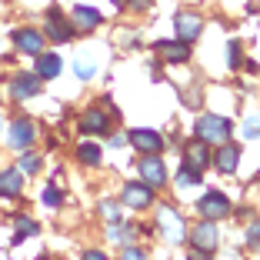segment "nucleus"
<instances>
[{
	"instance_id": "obj_1",
	"label": "nucleus",
	"mask_w": 260,
	"mask_h": 260,
	"mask_svg": "<svg viewBox=\"0 0 260 260\" xmlns=\"http://www.w3.org/2000/svg\"><path fill=\"white\" fill-rule=\"evenodd\" d=\"M193 130H197V137L204 140V144H223V140H230V120L220 114H204L197 123H193Z\"/></svg>"
},
{
	"instance_id": "obj_2",
	"label": "nucleus",
	"mask_w": 260,
	"mask_h": 260,
	"mask_svg": "<svg viewBox=\"0 0 260 260\" xmlns=\"http://www.w3.org/2000/svg\"><path fill=\"white\" fill-rule=\"evenodd\" d=\"M197 210H200L204 220H220V217L230 214V200H227V193H220V190H207L204 197L197 200Z\"/></svg>"
},
{
	"instance_id": "obj_3",
	"label": "nucleus",
	"mask_w": 260,
	"mask_h": 260,
	"mask_svg": "<svg viewBox=\"0 0 260 260\" xmlns=\"http://www.w3.org/2000/svg\"><path fill=\"white\" fill-rule=\"evenodd\" d=\"M157 220H160V234L167 237V244H180L187 237V227H184V220H180V214H177L174 207H160Z\"/></svg>"
},
{
	"instance_id": "obj_4",
	"label": "nucleus",
	"mask_w": 260,
	"mask_h": 260,
	"mask_svg": "<svg viewBox=\"0 0 260 260\" xmlns=\"http://www.w3.org/2000/svg\"><path fill=\"white\" fill-rule=\"evenodd\" d=\"M190 244L197 247V250L214 253L217 244H220V230H217V220H200L197 227L190 230Z\"/></svg>"
},
{
	"instance_id": "obj_5",
	"label": "nucleus",
	"mask_w": 260,
	"mask_h": 260,
	"mask_svg": "<svg viewBox=\"0 0 260 260\" xmlns=\"http://www.w3.org/2000/svg\"><path fill=\"white\" fill-rule=\"evenodd\" d=\"M34 140H37V127H34V120H14L7 130V147H14V150H27V147H34Z\"/></svg>"
},
{
	"instance_id": "obj_6",
	"label": "nucleus",
	"mask_w": 260,
	"mask_h": 260,
	"mask_svg": "<svg viewBox=\"0 0 260 260\" xmlns=\"http://www.w3.org/2000/svg\"><path fill=\"white\" fill-rule=\"evenodd\" d=\"M123 204L134 207V210H147L153 204V187L150 184H140V180H130L123 187Z\"/></svg>"
},
{
	"instance_id": "obj_7",
	"label": "nucleus",
	"mask_w": 260,
	"mask_h": 260,
	"mask_svg": "<svg viewBox=\"0 0 260 260\" xmlns=\"http://www.w3.org/2000/svg\"><path fill=\"white\" fill-rule=\"evenodd\" d=\"M140 177H144V184L150 187H164L167 184V167L157 153H144V160H140Z\"/></svg>"
},
{
	"instance_id": "obj_8",
	"label": "nucleus",
	"mask_w": 260,
	"mask_h": 260,
	"mask_svg": "<svg viewBox=\"0 0 260 260\" xmlns=\"http://www.w3.org/2000/svg\"><path fill=\"white\" fill-rule=\"evenodd\" d=\"M214 160L217 170H223V174H234L240 164V147L237 144H230V140H223V144H217V153L210 157Z\"/></svg>"
},
{
	"instance_id": "obj_9",
	"label": "nucleus",
	"mask_w": 260,
	"mask_h": 260,
	"mask_svg": "<svg viewBox=\"0 0 260 260\" xmlns=\"http://www.w3.org/2000/svg\"><path fill=\"white\" fill-rule=\"evenodd\" d=\"M44 34L50 40H57V44H67V40L74 37V27H70V23L60 17V10L54 7V10H47V30Z\"/></svg>"
},
{
	"instance_id": "obj_10",
	"label": "nucleus",
	"mask_w": 260,
	"mask_h": 260,
	"mask_svg": "<svg viewBox=\"0 0 260 260\" xmlns=\"http://www.w3.org/2000/svg\"><path fill=\"white\" fill-rule=\"evenodd\" d=\"M200 30H204V20H200V14H193V10H180L177 14V34H180V40H197Z\"/></svg>"
},
{
	"instance_id": "obj_11",
	"label": "nucleus",
	"mask_w": 260,
	"mask_h": 260,
	"mask_svg": "<svg viewBox=\"0 0 260 260\" xmlns=\"http://www.w3.org/2000/svg\"><path fill=\"white\" fill-rule=\"evenodd\" d=\"M130 140H134V147H137L140 153H160L164 147H167V140H164L157 130H140V127L130 134Z\"/></svg>"
},
{
	"instance_id": "obj_12",
	"label": "nucleus",
	"mask_w": 260,
	"mask_h": 260,
	"mask_svg": "<svg viewBox=\"0 0 260 260\" xmlns=\"http://www.w3.org/2000/svg\"><path fill=\"white\" fill-rule=\"evenodd\" d=\"M10 93H14V100H30L40 93V77L37 74H17L14 84H10Z\"/></svg>"
},
{
	"instance_id": "obj_13",
	"label": "nucleus",
	"mask_w": 260,
	"mask_h": 260,
	"mask_svg": "<svg viewBox=\"0 0 260 260\" xmlns=\"http://www.w3.org/2000/svg\"><path fill=\"white\" fill-rule=\"evenodd\" d=\"M107 127H110V114H104L100 107H90L80 114V130L84 134H107Z\"/></svg>"
},
{
	"instance_id": "obj_14",
	"label": "nucleus",
	"mask_w": 260,
	"mask_h": 260,
	"mask_svg": "<svg viewBox=\"0 0 260 260\" xmlns=\"http://www.w3.org/2000/svg\"><path fill=\"white\" fill-rule=\"evenodd\" d=\"M14 44L20 47L23 54H30V57L44 54V34L30 30V27H23V30H17V34H14Z\"/></svg>"
},
{
	"instance_id": "obj_15",
	"label": "nucleus",
	"mask_w": 260,
	"mask_h": 260,
	"mask_svg": "<svg viewBox=\"0 0 260 260\" xmlns=\"http://www.w3.org/2000/svg\"><path fill=\"white\" fill-rule=\"evenodd\" d=\"M100 23H104V17H100L97 7H87V4H77L74 7V27L77 30H97Z\"/></svg>"
},
{
	"instance_id": "obj_16",
	"label": "nucleus",
	"mask_w": 260,
	"mask_h": 260,
	"mask_svg": "<svg viewBox=\"0 0 260 260\" xmlns=\"http://www.w3.org/2000/svg\"><path fill=\"white\" fill-rule=\"evenodd\" d=\"M160 54H164L167 63H187V60H190V44H187V40H170V44L164 40Z\"/></svg>"
},
{
	"instance_id": "obj_17",
	"label": "nucleus",
	"mask_w": 260,
	"mask_h": 260,
	"mask_svg": "<svg viewBox=\"0 0 260 260\" xmlns=\"http://www.w3.org/2000/svg\"><path fill=\"white\" fill-rule=\"evenodd\" d=\"M63 63L57 54H37V77L40 80H54V77H60Z\"/></svg>"
},
{
	"instance_id": "obj_18",
	"label": "nucleus",
	"mask_w": 260,
	"mask_h": 260,
	"mask_svg": "<svg viewBox=\"0 0 260 260\" xmlns=\"http://www.w3.org/2000/svg\"><path fill=\"white\" fill-rule=\"evenodd\" d=\"M20 187H23V180H20V170H0V197H20Z\"/></svg>"
},
{
	"instance_id": "obj_19",
	"label": "nucleus",
	"mask_w": 260,
	"mask_h": 260,
	"mask_svg": "<svg viewBox=\"0 0 260 260\" xmlns=\"http://www.w3.org/2000/svg\"><path fill=\"white\" fill-rule=\"evenodd\" d=\"M210 144H204V140H193L190 147H187V164H190L193 170H204L207 164H210V150H207Z\"/></svg>"
},
{
	"instance_id": "obj_20",
	"label": "nucleus",
	"mask_w": 260,
	"mask_h": 260,
	"mask_svg": "<svg viewBox=\"0 0 260 260\" xmlns=\"http://www.w3.org/2000/svg\"><path fill=\"white\" fill-rule=\"evenodd\" d=\"M77 157H80V164H87V167H97V164H100V147L87 140V144L77 147Z\"/></svg>"
},
{
	"instance_id": "obj_21",
	"label": "nucleus",
	"mask_w": 260,
	"mask_h": 260,
	"mask_svg": "<svg viewBox=\"0 0 260 260\" xmlns=\"http://www.w3.org/2000/svg\"><path fill=\"white\" fill-rule=\"evenodd\" d=\"M37 234V223L30 220V217H17V234H14V244H20V240L34 237Z\"/></svg>"
},
{
	"instance_id": "obj_22",
	"label": "nucleus",
	"mask_w": 260,
	"mask_h": 260,
	"mask_svg": "<svg viewBox=\"0 0 260 260\" xmlns=\"http://www.w3.org/2000/svg\"><path fill=\"white\" fill-rule=\"evenodd\" d=\"M177 184H180V187H193V184H200V170H193L190 164H184V167H180V174H177Z\"/></svg>"
},
{
	"instance_id": "obj_23",
	"label": "nucleus",
	"mask_w": 260,
	"mask_h": 260,
	"mask_svg": "<svg viewBox=\"0 0 260 260\" xmlns=\"http://www.w3.org/2000/svg\"><path fill=\"white\" fill-rule=\"evenodd\" d=\"M40 170V157L37 153H23L20 157V174H37Z\"/></svg>"
},
{
	"instance_id": "obj_24",
	"label": "nucleus",
	"mask_w": 260,
	"mask_h": 260,
	"mask_svg": "<svg viewBox=\"0 0 260 260\" xmlns=\"http://www.w3.org/2000/svg\"><path fill=\"white\" fill-rule=\"evenodd\" d=\"M244 137H247V140L260 137V114H250V117L244 120Z\"/></svg>"
},
{
	"instance_id": "obj_25",
	"label": "nucleus",
	"mask_w": 260,
	"mask_h": 260,
	"mask_svg": "<svg viewBox=\"0 0 260 260\" xmlns=\"http://www.w3.org/2000/svg\"><path fill=\"white\" fill-rule=\"evenodd\" d=\"M100 214H104V220L120 223V210H117V204H110V200H104V204H100Z\"/></svg>"
},
{
	"instance_id": "obj_26",
	"label": "nucleus",
	"mask_w": 260,
	"mask_h": 260,
	"mask_svg": "<svg viewBox=\"0 0 260 260\" xmlns=\"http://www.w3.org/2000/svg\"><path fill=\"white\" fill-rule=\"evenodd\" d=\"M60 200H63V193L57 190V187H47L44 190V204L47 207H60Z\"/></svg>"
},
{
	"instance_id": "obj_27",
	"label": "nucleus",
	"mask_w": 260,
	"mask_h": 260,
	"mask_svg": "<svg viewBox=\"0 0 260 260\" xmlns=\"http://www.w3.org/2000/svg\"><path fill=\"white\" fill-rule=\"evenodd\" d=\"M247 247H260V220H253L247 227Z\"/></svg>"
},
{
	"instance_id": "obj_28",
	"label": "nucleus",
	"mask_w": 260,
	"mask_h": 260,
	"mask_svg": "<svg viewBox=\"0 0 260 260\" xmlns=\"http://www.w3.org/2000/svg\"><path fill=\"white\" fill-rule=\"evenodd\" d=\"M74 70H77V77H80V80H90V77H93V63H87V60H77Z\"/></svg>"
},
{
	"instance_id": "obj_29",
	"label": "nucleus",
	"mask_w": 260,
	"mask_h": 260,
	"mask_svg": "<svg viewBox=\"0 0 260 260\" xmlns=\"http://www.w3.org/2000/svg\"><path fill=\"white\" fill-rule=\"evenodd\" d=\"M123 260H147V253L140 247H123Z\"/></svg>"
},
{
	"instance_id": "obj_30",
	"label": "nucleus",
	"mask_w": 260,
	"mask_h": 260,
	"mask_svg": "<svg viewBox=\"0 0 260 260\" xmlns=\"http://www.w3.org/2000/svg\"><path fill=\"white\" fill-rule=\"evenodd\" d=\"M227 57H230V67H240V44H230Z\"/></svg>"
},
{
	"instance_id": "obj_31",
	"label": "nucleus",
	"mask_w": 260,
	"mask_h": 260,
	"mask_svg": "<svg viewBox=\"0 0 260 260\" xmlns=\"http://www.w3.org/2000/svg\"><path fill=\"white\" fill-rule=\"evenodd\" d=\"M187 260H214V257H210L207 250H197V247H193V250H190V257H187Z\"/></svg>"
},
{
	"instance_id": "obj_32",
	"label": "nucleus",
	"mask_w": 260,
	"mask_h": 260,
	"mask_svg": "<svg viewBox=\"0 0 260 260\" xmlns=\"http://www.w3.org/2000/svg\"><path fill=\"white\" fill-rule=\"evenodd\" d=\"M84 260H107V253H100V250H87Z\"/></svg>"
},
{
	"instance_id": "obj_33",
	"label": "nucleus",
	"mask_w": 260,
	"mask_h": 260,
	"mask_svg": "<svg viewBox=\"0 0 260 260\" xmlns=\"http://www.w3.org/2000/svg\"><path fill=\"white\" fill-rule=\"evenodd\" d=\"M123 4H127V0H114V7H123Z\"/></svg>"
},
{
	"instance_id": "obj_34",
	"label": "nucleus",
	"mask_w": 260,
	"mask_h": 260,
	"mask_svg": "<svg viewBox=\"0 0 260 260\" xmlns=\"http://www.w3.org/2000/svg\"><path fill=\"white\" fill-rule=\"evenodd\" d=\"M0 127H4V120H0Z\"/></svg>"
}]
</instances>
